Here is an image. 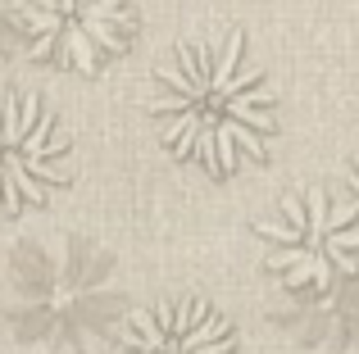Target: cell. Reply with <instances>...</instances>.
<instances>
[{"label": "cell", "mask_w": 359, "mask_h": 354, "mask_svg": "<svg viewBox=\"0 0 359 354\" xmlns=\"http://www.w3.org/2000/svg\"><path fill=\"white\" fill-rule=\"evenodd\" d=\"M264 268L287 291H332L359 273V209L355 200L305 186L278 200V209L255 222Z\"/></svg>", "instance_id": "obj_2"}, {"label": "cell", "mask_w": 359, "mask_h": 354, "mask_svg": "<svg viewBox=\"0 0 359 354\" xmlns=\"http://www.w3.org/2000/svg\"><path fill=\"white\" fill-rule=\"evenodd\" d=\"M155 132L177 160L214 177L259 164L278 132V96L255 64L245 32L182 41L155 69L150 87Z\"/></svg>", "instance_id": "obj_1"}, {"label": "cell", "mask_w": 359, "mask_h": 354, "mask_svg": "<svg viewBox=\"0 0 359 354\" xmlns=\"http://www.w3.org/2000/svg\"><path fill=\"white\" fill-rule=\"evenodd\" d=\"M351 200H355V209H359V155H355V164H351Z\"/></svg>", "instance_id": "obj_7"}, {"label": "cell", "mask_w": 359, "mask_h": 354, "mask_svg": "<svg viewBox=\"0 0 359 354\" xmlns=\"http://www.w3.org/2000/svg\"><path fill=\"white\" fill-rule=\"evenodd\" d=\"M27 55L64 73H100L128 50V0H14Z\"/></svg>", "instance_id": "obj_4"}, {"label": "cell", "mask_w": 359, "mask_h": 354, "mask_svg": "<svg viewBox=\"0 0 359 354\" xmlns=\"http://www.w3.org/2000/svg\"><path fill=\"white\" fill-rule=\"evenodd\" d=\"M14 32H18V18H14V0H0V73L9 69V59H14Z\"/></svg>", "instance_id": "obj_6"}, {"label": "cell", "mask_w": 359, "mask_h": 354, "mask_svg": "<svg viewBox=\"0 0 359 354\" xmlns=\"http://www.w3.org/2000/svg\"><path fill=\"white\" fill-rule=\"evenodd\" d=\"M114 354H237V332L210 300L177 295L128 313Z\"/></svg>", "instance_id": "obj_5"}, {"label": "cell", "mask_w": 359, "mask_h": 354, "mask_svg": "<svg viewBox=\"0 0 359 354\" xmlns=\"http://www.w3.org/2000/svg\"><path fill=\"white\" fill-rule=\"evenodd\" d=\"M73 177V141L32 91L0 96V218L46 204Z\"/></svg>", "instance_id": "obj_3"}]
</instances>
